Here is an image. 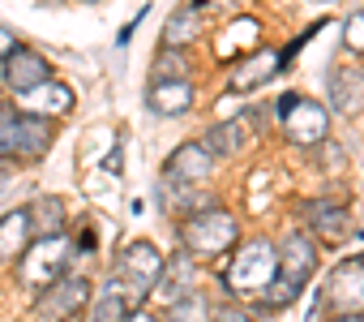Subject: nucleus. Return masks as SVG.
I'll return each mask as SVG.
<instances>
[{
	"label": "nucleus",
	"mask_w": 364,
	"mask_h": 322,
	"mask_svg": "<svg viewBox=\"0 0 364 322\" xmlns=\"http://www.w3.org/2000/svg\"><path fill=\"white\" fill-rule=\"evenodd\" d=\"M159 275H163V254H159L150 241H133V245L120 249L116 271H112V279H107V292L124 296V305L137 309V305L154 292Z\"/></svg>",
	"instance_id": "1"
},
{
	"label": "nucleus",
	"mask_w": 364,
	"mask_h": 322,
	"mask_svg": "<svg viewBox=\"0 0 364 322\" xmlns=\"http://www.w3.org/2000/svg\"><path fill=\"white\" fill-rule=\"evenodd\" d=\"M240 237V224L236 215L210 207V211H193L185 224H180V241H185V254L189 258H219L236 245Z\"/></svg>",
	"instance_id": "2"
},
{
	"label": "nucleus",
	"mask_w": 364,
	"mask_h": 322,
	"mask_svg": "<svg viewBox=\"0 0 364 322\" xmlns=\"http://www.w3.org/2000/svg\"><path fill=\"white\" fill-rule=\"evenodd\" d=\"M274 275H279V245H270V241H245L236 249L223 284H228L232 296H253V292H266Z\"/></svg>",
	"instance_id": "3"
},
{
	"label": "nucleus",
	"mask_w": 364,
	"mask_h": 322,
	"mask_svg": "<svg viewBox=\"0 0 364 322\" xmlns=\"http://www.w3.org/2000/svg\"><path fill=\"white\" fill-rule=\"evenodd\" d=\"M69 258H73L69 237H35V241L22 249L18 275H22V284H26V288H39V292H43V288H52V284L65 275Z\"/></svg>",
	"instance_id": "4"
},
{
	"label": "nucleus",
	"mask_w": 364,
	"mask_h": 322,
	"mask_svg": "<svg viewBox=\"0 0 364 322\" xmlns=\"http://www.w3.org/2000/svg\"><path fill=\"white\" fill-rule=\"evenodd\" d=\"M283 120V129H287V137L296 142V146H321L326 142V129H330V116H326V108L317 103V99H291V108L279 116Z\"/></svg>",
	"instance_id": "5"
},
{
	"label": "nucleus",
	"mask_w": 364,
	"mask_h": 322,
	"mask_svg": "<svg viewBox=\"0 0 364 322\" xmlns=\"http://www.w3.org/2000/svg\"><path fill=\"white\" fill-rule=\"evenodd\" d=\"M86 301H90V284H86L82 275H60L52 288H43L35 313L48 318V322H60V318H73Z\"/></svg>",
	"instance_id": "6"
},
{
	"label": "nucleus",
	"mask_w": 364,
	"mask_h": 322,
	"mask_svg": "<svg viewBox=\"0 0 364 322\" xmlns=\"http://www.w3.org/2000/svg\"><path fill=\"white\" fill-rule=\"evenodd\" d=\"M0 82L18 95V90H31V86L52 82V65H48V56H39L35 48H22V43H18L5 61H0Z\"/></svg>",
	"instance_id": "7"
},
{
	"label": "nucleus",
	"mask_w": 364,
	"mask_h": 322,
	"mask_svg": "<svg viewBox=\"0 0 364 322\" xmlns=\"http://www.w3.org/2000/svg\"><path fill=\"white\" fill-rule=\"evenodd\" d=\"M52 137H56V129H52L48 116H26V112H18L14 133H9V155H18V159H43L48 146H52Z\"/></svg>",
	"instance_id": "8"
},
{
	"label": "nucleus",
	"mask_w": 364,
	"mask_h": 322,
	"mask_svg": "<svg viewBox=\"0 0 364 322\" xmlns=\"http://www.w3.org/2000/svg\"><path fill=\"white\" fill-rule=\"evenodd\" d=\"M300 219H304L326 245H338V241H347V232H351L347 207L334 202V198H313V202H304V207H300Z\"/></svg>",
	"instance_id": "9"
},
{
	"label": "nucleus",
	"mask_w": 364,
	"mask_h": 322,
	"mask_svg": "<svg viewBox=\"0 0 364 322\" xmlns=\"http://www.w3.org/2000/svg\"><path fill=\"white\" fill-rule=\"evenodd\" d=\"M317 271V245L304 237V232H291L283 245H279V279L304 288Z\"/></svg>",
	"instance_id": "10"
},
{
	"label": "nucleus",
	"mask_w": 364,
	"mask_h": 322,
	"mask_svg": "<svg viewBox=\"0 0 364 322\" xmlns=\"http://www.w3.org/2000/svg\"><path fill=\"white\" fill-rule=\"evenodd\" d=\"M210 168H215V155H210L202 142H185V146L167 159L163 177H167V181H180V185H202V181L210 177Z\"/></svg>",
	"instance_id": "11"
},
{
	"label": "nucleus",
	"mask_w": 364,
	"mask_h": 322,
	"mask_svg": "<svg viewBox=\"0 0 364 322\" xmlns=\"http://www.w3.org/2000/svg\"><path fill=\"white\" fill-rule=\"evenodd\" d=\"M69 108H73V90H69L65 82H43V86L18 90V112H26V116H48V120H56V116H65Z\"/></svg>",
	"instance_id": "12"
},
{
	"label": "nucleus",
	"mask_w": 364,
	"mask_h": 322,
	"mask_svg": "<svg viewBox=\"0 0 364 322\" xmlns=\"http://www.w3.org/2000/svg\"><path fill=\"white\" fill-rule=\"evenodd\" d=\"M193 99L198 95H193V82L189 78H154L150 90H146V103L159 116H185L193 108Z\"/></svg>",
	"instance_id": "13"
},
{
	"label": "nucleus",
	"mask_w": 364,
	"mask_h": 322,
	"mask_svg": "<svg viewBox=\"0 0 364 322\" xmlns=\"http://www.w3.org/2000/svg\"><path fill=\"white\" fill-rule=\"evenodd\" d=\"M330 305L338 313H351V309H364V262H343L334 275H330Z\"/></svg>",
	"instance_id": "14"
},
{
	"label": "nucleus",
	"mask_w": 364,
	"mask_h": 322,
	"mask_svg": "<svg viewBox=\"0 0 364 322\" xmlns=\"http://www.w3.org/2000/svg\"><path fill=\"white\" fill-rule=\"evenodd\" d=\"M154 292H159L167 305H176L180 296L198 292V266H193V258H189V254H176L171 262H163V275H159Z\"/></svg>",
	"instance_id": "15"
},
{
	"label": "nucleus",
	"mask_w": 364,
	"mask_h": 322,
	"mask_svg": "<svg viewBox=\"0 0 364 322\" xmlns=\"http://www.w3.org/2000/svg\"><path fill=\"white\" fill-rule=\"evenodd\" d=\"M283 65V56L279 52H253L249 61H240L236 69H232V78H228V90L232 95H245V90H253V86H262V82H270V73Z\"/></svg>",
	"instance_id": "16"
},
{
	"label": "nucleus",
	"mask_w": 364,
	"mask_h": 322,
	"mask_svg": "<svg viewBox=\"0 0 364 322\" xmlns=\"http://www.w3.org/2000/svg\"><path fill=\"white\" fill-rule=\"evenodd\" d=\"M202 39V5H185V9H176L163 26V48H176V52H185Z\"/></svg>",
	"instance_id": "17"
},
{
	"label": "nucleus",
	"mask_w": 364,
	"mask_h": 322,
	"mask_svg": "<svg viewBox=\"0 0 364 322\" xmlns=\"http://www.w3.org/2000/svg\"><path fill=\"white\" fill-rule=\"evenodd\" d=\"M31 211L26 207H18V211H9L5 219H0V262H14V258H22V249L31 245Z\"/></svg>",
	"instance_id": "18"
},
{
	"label": "nucleus",
	"mask_w": 364,
	"mask_h": 322,
	"mask_svg": "<svg viewBox=\"0 0 364 322\" xmlns=\"http://www.w3.org/2000/svg\"><path fill=\"white\" fill-rule=\"evenodd\" d=\"M26 211H31L35 237H65V202L60 198H35Z\"/></svg>",
	"instance_id": "19"
},
{
	"label": "nucleus",
	"mask_w": 364,
	"mask_h": 322,
	"mask_svg": "<svg viewBox=\"0 0 364 322\" xmlns=\"http://www.w3.org/2000/svg\"><path fill=\"white\" fill-rule=\"evenodd\" d=\"M330 90H334L338 112H360V108H364V78H360V73L338 69V73H334V82H330Z\"/></svg>",
	"instance_id": "20"
},
{
	"label": "nucleus",
	"mask_w": 364,
	"mask_h": 322,
	"mask_svg": "<svg viewBox=\"0 0 364 322\" xmlns=\"http://www.w3.org/2000/svg\"><path fill=\"white\" fill-rule=\"evenodd\" d=\"M202 146L210 155H236L245 146V125L240 120H219V125H210V133H206Z\"/></svg>",
	"instance_id": "21"
},
{
	"label": "nucleus",
	"mask_w": 364,
	"mask_h": 322,
	"mask_svg": "<svg viewBox=\"0 0 364 322\" xmlns=\"http://www.w3.org/2000/svg\"><path fill=\"white\" fill-rule=\"evenodd\" d=\"M206 296L202 292H189V296H180L176 305H167V322H206Z\"/></svg>",
	"instance_id": "22"
},
{
	"label": "nucleus",
	"mask_w": 364,
	"mask_h": 322,
	"mask_svg": "<svg viewBox=\"0 0 364 322\" xmlns=\"http://www.w3.org/2000/svg\"><path fill=\"white\" fill-rule=\"evenodd\" d=\"M133 309L124 305V296H116V292H99V301H95V309H90V322H124Z\"/></svg>",
	"instance_id": "23"
},
{
	"label": "nucleus",
	"mask_w": 364,
	"mask_h": 322,
	"mask_svg": "<svg viewBox=\"0 0 364 322\" xmlns=\"http://www.w3.org/2000/svg\"><path fill=\"white\" fill-rule=\"evenodd\" d=\"M296 296H300V288H296V284H287V279H279V275H274V279H270V288H266V292H262V305H266V309H283V305H291V301H296Z\"/></svg>",
	"instance_id": "24"
},
{
	"label": "nucleus",
	"mask_w": 364,
	"mask_h": 322,
	"mask_svg": "<svg viewBox=\"0 0 364 322\" xmlns=\"http://www.w3.org/2000/svg\"><path fill=\"white\" fill-rule=\"evenodd\" d=\"M343 48L355 52V56H364V9H355V14L343 22Z\"/></svg>",
	"instance_id": "25"
},
{
	"label": "nucleus",
	"mask_w": 364,
	"mask_h": 322,
	"mask_svg": "<svg viewBox=\"0 0 364 322\" xmlns=\"http://www.w3.org/2000/svg\"><path fill=\"white\" fill-rule=\"evenodd\" d=\"M154 78H185V56H180L176 48L159 52V61H154Z\"/></svg>",
	"instance_id": "26"
},
{
	"label": "nucleus",
	"mask_w": 364,
	"mask_h": 322,
	"mask_svg": "<svg viewBox=\"0 0 364 322\" xmlns=\"http://www.w3.org/2000/svg\"><path fill=\"white\" fill-rule=\"evenodd\" d=\"M14 120H18V112L0 103V155H9V133H14Z\"/></svg>",
	"instance_id": "27"
},
{
	"label": "nucleus",
	"mask_w": 364,
	"mask_h": 322,
	"mask_svg": "<svg viewBox=\"0 0 364 322\" xmlns=\"http://www.w3.org/2000/svg\"><path fill=\"white\" fill-rule=\"evenodd\" d=\"M18 48V39H14V31H5V26H0V61H5L9 52Z\"/></svg>",
	"instance_id": "28"
},
{
	"label": "nucleus",
	"mask_w": 364,
	"mask_h": 322,
	"mask_svg": "<svg viewBox=\"0 0 364 322\" xmlns=\"http://www.w3.org/2000/svg\"><path fill=\"white\" fill-rule=\"evenodd\" d=\"M215 322H249V313H240V309H223V313H215Z\"/></svg>",
	"instance_id": "29"
},
{
	"label": "nucleus",
	"mask_w": 364,
	"mask_h": 322,
	"mask_svg": "<svg viewBox=\"0 0 364 322\" xmlns=\"http://www.w3.org/2000/svg\"><path fill=\"white\" fill-rule=\"evenodd\" d=\"M330 322H364V309H351V313H334Z\"/></svg>",
	"instance_id": "30"
},
{
	"label": "nucleus",
	"mask_w": 364,
	"mask_h": 322,
	"mask_svg": "<svg viewBox=\"0 0 364 322\" xmlns=\"http://www.w3.org/2000/svg\"><path fill=\"white\" fill-rule=\"evenodd\" d=\"M124 322H159V318H150V313H146V309H133V313H129V318H124Z\"/></svg>",
	"instance_id": "31"
},
{
	"label": "nucleus",
	"mask_w": 364,
	"mask_h": 322,
	"mask_svg": "<svg viewBox=\"0 0 364 322\" xmlns=\"http://www.w3.org/2000/svg\"><path fill=\"white\" fill-rule=\"evenodd\" d=\"M0 86H5V82H0Z\"/></svg>",
	"instance_id": "32"
},
{
	"label": "nucleus",
	"mask_w": 364,
	"mask_h": 322,
	"mask_svg": "<svg viewBox=\"0 0 364 322\" xmlns=\"http://www.w3.org/2000/svg\"><path fill=\"white\" fill-rule=\"evenodd\" d=\"M360 262H364V258H360Z\"/></svg>",
	"instance_id": "33"
}]
</instances>
